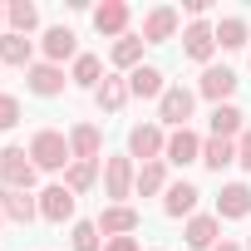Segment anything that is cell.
I'll use <instances>...</instances> for the list:
<instances>
[{"label": "cell", "mask_w": 251, "mask_h": 251, "mask_svg": "<svg viewBox=\"0 0 251 251\" xmlns=\"http://www.w3.org/2000/svg\"><path fill=\"white\" fill-rule=\"evenodd\" d=\"M30 158H35V168H40V173H64V168L74 163L69 138H64L59 128H40V133L30 138Z\"/></svg>", "instance_id": "obj_1"}, {"label": "cell", "mask_w": 251, "mask_h": 251, "mask_svg": "<svg viewBox=\"0 0 251 251\" xmlns=\"http://www.w3.org/2000/svg\"><path fill=\"white\" fill-rule=\"evenodd\" d=\"M35 177H40V168H35L30 148H20V143L0 148V187H15V192H30V187H35Z\"/></svg>", "instance_id": "obj_2"}, {"label": "cell", "mask_w": 251, "mask_h": 251, "mask_svg": "<svg viewBox=\"0 0 251 251\" xmlns=\"http://www.w3.org/2000/svg\"><path fill=\"white\" fill-rule=\"evenodd\" d=\"M133 182H138V168L128 153H118V158H103V197L108 207H123L133 197Z\"/></svg>", "instance_id": "obj_3"}, {"label": "cell", "mask_w": 251, "mask_h": 251, "mask_svg": "<svg viewBox=\"0 0 251 251\" xmlns=\"http://www.w3.org/2000/svg\"><path fill=\"white\" fill-rule=\"evenodd\" d=\"M163 153H168L163 123H133V128H128V158H138V163H163Z\"/></svg>", "instance_id": "obj_4"}, {"label": "cell", "mask_w": 251, "mask_h": 251, "mask_svg": "<svg viewBox=\"0 0 251 251\" xmlns=\"http://www.w3.org/2000/svg\"><path fill=\"white\" fill-rule=\"evenodd\" d=\"M197 108V89H182V84H168V94L158 99V123L163 128H187V118Z\"/></svg>", "instance_id": "obj_5"}, {"label": "cell", "mask_w": 251, "mask_h": 251, "mask_svg": "<svg viewBox=\"0 0 251 251\" xmlns=\"http://www.w3.org/2000/svg\"><path fill=\"white\" fill-rule=\"evenodd\" d=\"M25 89H30L35 99H59V94L69 89V74H64V64H50V59H35V64L25 69Z\"/></svg>", "instance_id": "obj_6"}, {"label": "cell", "mask_w": 251, "mask_h": 251, "mask_svg": "<svg viewBox=\"0 0 251 251\" xmlns=\"http://www.w3.org/2000/svg\"><path fill=\"white\" fill-rule=\"evenodd\" d=\"M177 25H182V15H177L173 5H153V10L143 15V45H168V40H177Z\"/></svg>", "instance_id": "obj_7"}, {"label": "cell", "mask_w": 251, "mask_h": 251, "mask_svg": "<svg viewBox=\"0 0 251 251\" xmlns=\"http://www.w3.org/2000/svg\"><path fill=\"white\" fill-rule=\"evenodd\" d=\"M40 54H45L50 64H64V59H79V35H74L69 25H50V30L40 35Z\"/></svg>", "instance_id": "obj_8"}, {"label": "cell", "mask_w": 251, "mask_h": 251, "mask_svg": "<svg viewBox=\"0 0 251 251\" xmlns=\"http://www.w3.org/2000/svg\"><path fill=\"white\" fill-rule=\"evenodd\" d=\"M182 54L197 59V64H212V54H217V25L192 20V25L182 30Z\"/></svg>", "instance_id": "obj_9"}, {"label": "cell", "mask_w": 251, "mask_h": 251, "mask_svg": "<svg viewBox=\"0 0 251 251\" xmlns=\"http://www.w3.org/2000/svg\"><path fill=\"white\" fill-rule=\"evenodd\" d=\"M197 94L212 99V108H217V103H231V94H236V74H231L226 64H207L202 79H197Z\"/></svg>", "instance_id": "obj_10"}, {"label": "cell", "mask_w": 251, "mask_h": 251, "mask_svg": "<svg viewBox=\"0 0 251 251\" xmlns=\"http://www.w3.org/2000/svg\"><path fill=\"white\" fill-rule=\"evenodd\" d=\"M74 192L64 187V182H50L45 192H40V217L45 222H54V226H64V222H74Z\"/></svg>", "instance_id": "obj_11"}, {"label": "cell", "mask_w": 251, "mask_h": 251, "mask_svg": "<svg viewBox=\"0 0 251 251\" xmlns=\"http://www.w3.org/2000/svg\"><path fill=\"white\" fill-rule=\"evenodd\" d=\"M182 241H187L192 251H212V246L222 241V217H217V212H197V217H187Z\"/></svg>", "instance_id": "obj_12"}, {"label": "cell", "mask_w": 251, "mask_h": 251, "mask_svg": "<svg viewBox=\"0 0 251 251\" xmlns=\"http://www.w3.org/2000/svg\"><path fill=\"white\" fill-rule=\"evenodd\" d=\"M128 20H133V10L123 5V0H103V5H94V30L108 35V40H123V35H128Z\"/></svg>", "instance_id": "obj_13"}, {"label": "cell", "mask_w": 251, "mask_h": 251, "mask_svg": "<svg viewBox=\"0 0 251 251\" xmlns=\"http://www.w3.org/2000/svg\"><path fill=\"white\" fill-rule=\"evenodd\" d=\"M123 79H128V99H163L168 94V79H163L158 64H138L133 74H123Z\"/></svg>", "instance_id": "obj_14"}, {"label": "cell", "mask_w": 251, "mask_h": 251, "mask_svg": "<svg viewBox=\"0 0 251 251\" xmlns=\"http://www.w3.org/2000/svg\"><path fill=\"white\" fill-rule=\"evenodd\" d=\"M163 163H177V168L202 163V138H197L192 128H173V133H168V153H163Z\"/></svg>", "instance_id": "obj_15"}, {"label": "cell", "mask_w": 251, "mask_h": 251, "mask_svg": "<svg viewBox=\"0 0 251 251\" xmlns=\"http://www.w3.org/2000/svg\"><path fill=\"white\" fill-rule=\"evenodd\" d=\"M217 217H222V222L251 217V187H246V182H226V187L217 192Z\"/></svg>", "instance_id": "obj_16"}, {"label": "cell", "mask_w": 251, "mask_h": 251, "mask_svg": "<svg viewBox=\"0 0 251 251\" xmlns=\"http://www.w3.org/2000/svg\"><path fill=\"white\" fill-rule=\"evenodd\" d=\"M94 222H99V231H103V241H108V236H133L143 217H138V212H133L128 202H123V207H103V212H99Z\"/></svg>", "instance_id": "obj_17"}, {"label": "cell", "mask_w": 251, "mask_h": 251, "mask_svg": "<svg viewBox=\"0 0 251 251\" xmlns=\"http://www.w3.org/2000/svg\"><path fill=\"white\" fill-rule=\"evenodd\" d=\"M0 212H5V222H20V226H30V222L40 217V197H30V192H15V187H0Z\"/></svg>", "instance_id": "obj_18"}, {"label": "cell", "mask_w": 251, "mask_h": 251, "mask_svg": "<svg viewBox=\"0 0 251 251\" xmlns=\"http://www.w3.org/2000/svg\"><path fill=\"white\" fill-rule=\"evenodd\" d=\"M69 153H74V163H99L103 133L94 128V123H74V128H69Z\"/></svg>", "instance_id": "obj_19"}, {"label": "cell", "mask_w": 251, "mask_h": 251, "mask_svg": "<svg viewBox=\"0 0 251 251\" xmlns=\"http://www.w3.org/2000/svg\"><path fill=\"white\" fill-rule=\"evenodd\" d=\"M197 202H202V192L192 182H168V192H163V212L168 217H197Z\"/></svg>", "instance_id": "obj_20"}, {"label": "cell", "mask_w": 251, "mask_h": 251, "mask_svg": "<svg viewBox=\"0 0 251 251\" xmlns=\"http://www.w3.org/2000/svg\"><path fill=\"white\" fill-rule=\"evenodd\" d=\"M241 133H246V113H241L236 103H217V108H212V138L236 143Z\"/></svg>", "instance_id": "obj_21"}, {"label": "cell", "mask_w": 251, "mask_h": 251, "mask_svg": "<svg viewBox=\"0 0 251 251\" xmlns=\"http://www.w3.org/2000/svg\"><path fill=\"white\" fill-rule=\"evenodd\" d=\"M5 30L10 35H35L40 30V5L35 0H10L5 5Z\"/></svg>", "instance_id": "obj_22"}, {"label": "cell", "mask_w": 251, "mask_h": 251, "mask_svg": "<svg viewBox=\"0 0 251 251\" xmlns=\"http://www.w3.org/2000/svg\"><path fill=\"white\" fill-rule=\"evenodd\" d=\"M0 64H20V69H30L35 64V40L30 35H0Z\"/></svg>", "instance_id": "obj_23"}, {"label": "cell", "mask_w": 251, "mask_h": 251, "mask_svg": "<svg viewBox=\"0 0 251 251\" xmlns=\"http://www.w3.org/2000/svg\"><path fill=\"white\" fill-rule=\"evenodd\" d=\"M108 59H113V69H123V74H133V69L143 64V35H123V40H113Z\"/></svg>", "instance_id": "obj_24"}, {"label": "cell", "mask_w": 251, "mask_h": 251, "mask_svg": "<svg viewBox=\"0 0 251 251\" xmlns=\"http://www.w3.org/2000/svg\"><path fill=\"white\" fill-rule=\"evenodd\" d=\"M94 103L103 113H118L123 103H128V79H118V74H103V84L94 89Z\"/></svg>", "instance_id": "obj_25"}, {"label": "cell", "mask_w": 251, "mask_h": 251, "mask_svg": "<svg viewBox=\"0 0 251 251\" xmlns=\"http://www.w3.org/2000/svg\"><path fill=\"white\" fill-rule=\"evenodd\" d=\"M246 40H251V30H246L241 15H222L217 20V50H246Z\"/></svg>", "instance_id": "obj_26"}, {"label": "cell", "mask_w": 251, "mask_h": 251, "mask_svg": "<svg viewBox=\"0 0 251 251\" xmlns=\"http://www.w3.org/2000/svg\"><path fill=\"white\" fill-rule=\"evenodd\" d=\"M69 84H79V89H99V84H103V59H99V54H79V59L69 64Z\"/></svg>", "instance_id": "obj_27"}, {"label": "cell", "mask_w": 251, "mask_h": 251, "mask_svg": "<svg viewBox=\"0 0 251 251\" xmlns=\"http://www.w3.org/2000/svg\"><path fill=\"white\" fill-rule=\"evenodd\" d=\"M133 192H138V197H158V192H168V163H143Z\"/></svg>", "instance_id": "obj_28"}, {"label": "cell", "mask_w": 251, "mask_h": 251, "mask_svg": "<svg viewBox=\"0 0 251 251\" xmlns=\"http://www.w3.org/2000/svg\"><path fill=\"white\" fill-rule=\"evenodd\" d=\"M226 163H236V143H226V138H202V168L222 173Z\"/></svg>", "instance_id": "obj_29"}, {"label": "cell", "mask_w": 251, "mask_h": 251, "mask_svg": "<svg viewBox=\"0 0 251 251\" xmlns=\"http://www.w3.org/2000/svg\"><path fill=\"white\" fill-rule=\"evenodd\" d=\"M94 182H99V163H69V168H64V187H69L74 197L89 192Z\"/></svg>", "instance_id": "obj_30"}, {"label": "cell", "mask_w": 251, "mask_h": 251, "mask_svg": "<svg viewBox=\"0 0 251 251\" xmlns=\"http://www.w3.org/2000/svg\"><path fill=\"white\" fill-rule=\"evenodd\" d=\"M69 246H74V251H103L99 222H74V226H69Z\"/></svg>", "instance_id": "obj_31"}, {"label": "cell", "mask_w": 251, "mask_h": 251, "mask_svg": "<svg viewBox=\"0 0 251 251\" xmlns=\"http://www.w3.org/2000/svg\"><path fill=\"white\" fill-rule=\"evenodd\" d=\"M20 123V99L15 94H0V133H10Z\"/></svg>", "instance_id": "obj_32"}, {"label": "cell", "mask_w": 251, "mask_h": 251, "mask_svg": "<svg viewBox=\"0 0 251 251\" xmlns=\"http://www.w3.org/2000/svg\"><path fill=\"white\" fill-rule=\"evenodd\" d=\"M236 163H241V168L251 173V123H246V133L236 138Z\"/></svg>", "instance_id": "obj_33"}, {"label": "cell", "mask_w": 251, "mask_h": 251, "mask_svg": "<svg viewBox=\"0 0 251 251\" xmlns=\"http://www.w3.org/2000/svg\"><path fill=\"white\" fill-rule=\"evenodd\" d=\"M103 251H138V236H108Z\"/></svg>", "instance_id": "obj_34"}, {"label": "cell", "mask_w": 251, "mask_h": 251, "mask_svg": "<svg viewBox=\"0 0 251 251\" xmlns=\"http://www.w3.org/2000/svg\"><path fill=\"white\" fill-rule=\"evenodd\" d=\"M182 10H187L192 20H202V15H207V0H182Z\"/></svg>", "instance_id": "obj_35"}, {"label": "cell", "mask_w": 251, "mask_h": 251, "mask_svg": "<svg viewBox=\"0 0 251 251\" xmlns=\"http://www.w3.org/2000/svg\"><path fill=\"white\" fill-rule=\"evenodd\" d=\"M212 251H246V246H236V241H231V236H222V241H217V246H212Z\"/></svg>", "instance_id": "obj_36"}, {"label": "cell", "mask_w": 251, "mask_h": 251, "mask_svg": "<svg viewBox=\"0 0 251 251\" xmlns=\"http://www.w3.org/2000/svg\"><path fill=\"white\" fill-rule=\"evenodd\" d=\"M0 35H5V5H0Z\"/></svg>", "instance_id": "obj_37"}, {"label": "cell", "mask_w": 251, "mask_h": 251, "mask_svg": "<svg viewBox=\"0 0 251 251\" xmlns=\"http://www.w3.org/2000/svg\"><path fill=\"white\" fill-rule=\"evenodd\" d=\"M0 226H5V212H0Z\"/></svg>", "instance_id": "obj_38"}, {"label": "cell", "mask_w": 251, "mask_h": 251, "mask_svg": "<svg viewBox=\"0 0 251 251\" xmlns=\"http://www.w3.org/2000/svg\"><path fill=\"white\" fill-rule=\"evenodd\" d=\"M246 251H251V241H246Z\"/></svg>", "instance_id": "obj_39"}]
</instances>
